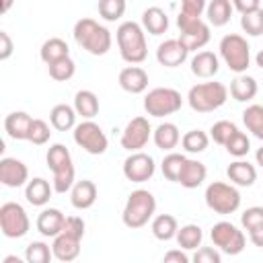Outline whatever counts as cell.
Segmentation results:
<instances>
[{
	"label": "cell",
	"mask_w": 263,
	"mask_h": 263,
	"mask_svg": "<svg viewBox=\"0 0 263 263\" xmlns=\"http://www.w3.org/2000/svg\"><path fill=\"white\" fill-rule=\"evenodd\" d=\"M97 8H99V14H101L105 21L115 23V21H119V18L123 16V12H125V0H99Z\"/></svg>",
	"instance_id": "cell-42"
},
{
	"label": "cell",
	"mask_w": 263,
	"mask_h": 263,
	"mask_svg": "<svg viewBox=\"0 0 263 263\" xmlns=\"http://www.w3.org/2000/svg\"><path fill=\"white\" fill-rule=\"evenodd\" d=\"M255 160H257V164L263 168V146H261V148L255 152Z\"/></svg>",
	"instance_id": "cell-53"
},
{
	"label": "cell",
	"mask_w": 263,
	"mask_h": 263,
	"mask_svg": "<svg viewBox=\"0 0 263 263\" xmlns=\"http://www.w3.org/2000/svg\"><path fill=\"white\" fill-rule=\"evenodd\" d=\"M205 203L216 214H234L240 208V193L234 185H228L224 181H214L205 187Z\"/></svg>",
	"instance_id": "cell-7"
},
{
	"label": "cell",
	"mask_w": 263,
	"mask_h": 263,
	"mask_svg": "<svg viewBox=\"0 0 263 263\" xmlns=\"http://www.w3.org/2000/svg\"><path fill=\"white\" fill-rule=\"evenodd\" d=\"M205 177H208L205 164L199 162V160L187 158L185 164H183V168H181V173H179L177 183H181L185 189H195V187H199L205 181Z\"/></svg>",
	"instance_id": "cell-21"
},
{
	"label": "cell",
	"mask_w": 263,
	"mask_h": 263,
	"mask_svg": "<svg viewBox=\"0 0 263 263\" xmlns=\"http://www.w3.org/2000/svg\"><path fill=\"white\" fill-rule=\"evenodd\" d=\"M97 201V185L90 179L76 181L70 189V203L76 210H88Z\"/></svg>",
	"instance_id": "cell-20"
},
{
	"label": "cell",
	"mask_w": 263,
	"mask_h": 263,
	"mask_svg": "<svg viewBox=\"0 0 263 263\" xmlns=\"http://www.w3.org/2000/svg\"><path fill=\"white\" fill-rule=\"evenodd\" d=\"M232 0H210V4L205 6V14H208V21L210 25L214 27H224L230 16H232Z\"/></svg>",
	"instance_id": "cell-30"
},
{
	"label": "cell",
	"mask_w": 263,
	"mask_h": 263,
	"mask_svg": "<svg viewBox=\"0 0 263 263\" xmlns=\"http://www.w3.org/2000/svg\"><path fill=\"white\" fill-rule=\"evenodd\" d=\"M205 6H208L205 0H181V14L201 18V14L205 12Z\"/></svg>",
	"instance_id": "cell-46"
},
{
	"label": "cell",
	"mask_w": 263,
	"mask_h": 263,
	"mask_svg": "<svg viewBox=\"0 0 263 263\" xmlns=\"http://www.w3.org/2000/svg\"><path fill=\"white\" fill-rule=\"evenodd\" d=\"M33 117L27 111H12L4 117V132L12 140H29Z\"/></svg>",
	"instance_id": "cell-19"
},
{
	"label": "cell",
	"mask_w": 263,
	"mask_h": 263,
	"mask_svg": "<svg viewBox=\"0 0 263 263\" xmlns=\"http://www.w3.org/2000/svg\"><path fill=\"white\" fill-rule=\"evenodd\" d=\"M53 257V251L47 242L43 240H33L27 245V251H25V259L29 263H49Z\"/></svg>",
	"instance_id": "cell-37"
},
{
	"label": "cell",
	"mask_w": 263,
	"mask_h": 263,
	"mask_svg": "<svg viewBox=\"0 0 263 263\" xmlns=\"http://www.w3.org/2000/svg\"><path fill=\"white\" fill-rule=\"evenodd\" d=\"M64 222H66V216H64L58 208H45V210H41V214L37 216L35 226H37V230H39L41 236L53 238V236H58V234L62 232Z\"/></svg>",
	"instance_id": "cell-18"
},
{
	"label": "cell",
	"mask_w": 263,
	"mask_h": 263,
	"mask_svg": "<svg viewBox=\"0 0 263 263\" xmlns=\"http://www.w3.org/2000/svg\"><path fill=\"white\" fill-rule=\"evenodd\" d=\"M224 148H226V152H228L230 156L242 158V156L249 154V150H251V142H249V138H247L245 132L236 129V132L230 136V140L224 144Z\"/></svg>",
	"instance_id": "cell-40"
},
{
	"label": "cell",
	"mask_w": 263,
	"mask_h": 263,
	"mask_svg": "<svg viewBox=\"0 0 263 263\" xmlns=\"http://www.w3.org/2000/svg\"><path fill=\"white\" fill-rule=\"evenodd\" d=\"M210 144V136L201 129H189L183 138H181V146L189 152V154H199L208 148Z\"/></svg>",
	"instance_id": "cell-36"
},
{
	"label": "cell",
	"mask_w": 263,
	"mask_h": 263,
	"mask_svg": "<svg viewBox=\"0 0 263 263\" xmlns=\"http://www.w3.org/2000/svg\"><path fill=\"white\" fill-rule=\"evenodd\" d=\"M117 82H119V86H121L125 92H129V95H140V92H144V90L148 88V72H146L144 68L136 66V64H132V66H127V68H123V70L119 72Z\"/></svg>",
	"instance_id": "cell-17"
},
{
	"label": "cell",
	"mask_w": 263,
	"mask_h": 263,
	"mask_svg": "<svg viewBox=\"0 0 263 263\" xmlns=\"http://www.w3.org/2000/svg\"><path fill=\"white\" fill-rule=\"evenodd\" d=\"M45 160H47V166L51 168V173H55V171H60L64 166L74 164L72 162V154H70V150L64 144H51L47 154H45Z\"/></svg>",
	"instance_id": "cell-34"
},
{
	"label": "cell",
	"mask_w": 263,
	"mask_h": 263,
	"mask_svg": "<svg viewBox=\"0 0 263 263\" xmlns=\"http://www.w3.org/2000/svg\"><path fill=\"white\" fill-rule=\"evenodd\" d=\"M162 261H164V263H189V257H187L181 249H173V251L164 253Z\"/></svg>",
	"instance_id": "cell-50"
},
{
	"label": "cell",
	"mask_w": 263,
	"mask_h": 263,
	"mask_svg": "<svg viewBox=\"0 0 263 263\" xmlns=\"http://www.w3.org/2000/svg\"><path fill=\"white\" fill-rule=\"evenodd\" d=\"M70 55V47H68V43L64 41V39H60V37H51V39H47V41H43V45H41V49H39V58L49 66V64H53V62H58V60H62V58H68Z\"/></svg>",
	"instance_id": "cell-31"
},
{
	"label": "cell",
	"mask_w": 263,
	"mask_h": 263,
	"mask_svg": "<svg viewBox=\"0 0 263 263\" xmlns=\"http://www.w3.org/2000/svg\"><path fill=\"white\" fill-rule=\"evenodd\" d=\"M51 193H53V185H49V181L43 179V177H35V179H31L25 185V197H27V201L31 205H37V208L45 205L49 201Z\"/></svg>",
	"instance_id": "cell-24"
},
{
	"label": "cell",
	"mask_w": 263,
	"mask_h": 263,
	"mask_svg": "<svg viewBox=\"0 0 263 263\" xmlns=\"http://www.w3.org/2000/svg\"><path fill=\"white\" fill-rule=\"evenodd\" d=\"M12 4H14V0H2V6H0V10H2V14H6L10 8H12Z\"/></svg>",
	"instance_id": "cell-52"
},
{
	"label": "cell",
	"mask_w": 263,
	"mask_h": 263,
	"mask_svg": "<svg viewBox=\"0 0 263 263\" xmlns=\"http://www.w3.org/2000/svg\"><path fill=\"white\" fill-rule=\"evenodd\" d=\"M210 236H212L214 247H218L226 255H238V253H242V249L247 245V238H245L242 230H238L232 222L214 224Z\"/></svg>",
	"instance_id": "cell-12"
},
{
	"label": "cell",
	"mask_w": 263,
	"mask_h": 263,
	"mask_svg": "<svg viewBox=\"0 0 263 263\" xmlns=\"http://www.w3.org/2000/svg\"><path fill=\"white\" fill-rule=\"evenodd\" d=\"M183 107V97L179 90L168 88V86H158L148 90L144 97V109L152 117H166L177 113Z\"/></svg>",
	"instance_id": "cell-8"
},
{
	"label": "cell",
	"mask_w": 263,
	"mask_h": 263,
	"mask_svg": "<svg viewBox=\"0 0 263 263\" xmlns=\"http://www.w3.org/2000/svg\"><path fill=\"white\" fill-rule=\"evenodd\" d=\"M249 238H251V242H253L255 247L263 249V226H257V228L249 230Z\"/></svg>",
	"instance_id": "cell-51"
},
{
	"label": "cell",
	"mask_w": 263,
	"mask_h": 263,
	"mask_svg": "<svg viewBox=\"0 0 263 263\" xmlns=\"http://www.w3.org/2000/svg\"><path fill=\"white\" fill-rule=\"evenodd\" d=\"M82 236H84V220L80 216H66L62 232L53 236V242H51L53 257L62 263L74 261L80 255Z\"/></svg>",
	"instance_id": "cell-3"
},
{
	"label": "cell",
	"mask_w": 263,
	"mask_h": 263,
	"mask_svg": "<svg viewBox=\"0 0 263 263\" xmlns=\"http://www.w3.org/2000/svg\"><path fill=\"white\" fill-rule=\"evenodd\" d=\"M47 72H49V76H51L53 80H58V82H66V80H70V78L74 76V72H76V64H74V60L68 55V58H62V60L49 64V66H47Z\"/></svg>",
	"instance_id": "cell-38"
},
{
	"label": "cell",
	"mask_w": 263,
	"mask_h": 263,
	"mask_svg": "<svg viewBox=\"0 0 263 263\" xmlns=\"http://www.w3.org/2000/svg\"><path fill=\"white\" fill-rule=\"evenodd\" d=\"M76 109L66 105V103H60L51 109L49 113V123L53 129L58 132H68V129H74L76 127Z\"/></svg>",
	"instance_id": "cell-27"
},
{
	"label": "cell",
	"mask_w": 263,
	"mask_h": 263,
	"mask_svg": "<svg viewBox=\"0 0 263 263\" xmlns=\"http://www.w3.org/2000/svg\"><path fill=\"white\" fill-rule=\"evenodd\" d=\"M185 160H187V156H183V154H179V152H171V154H166V156L162 158V162H160V171H162V175H164L168 181H175V183H177L179 173H181Z\"/></svg>",
	"instance_id": "cell-39"
},
{
	"label": "cell",
	"mask_w": 263,
	"mask_h": 263,
	"mask_svg": "<svg viewBox=\"0 0 263 263\" xmlns=\"http://www.w3.org/2000/svg\"><path fill=\"white\" fill-rule=\"evenodd\" d=\"M72 35H74V41L84 51H88L90 55H105L111 49V43H113L111 31L107 27L99 25L95 18L76 21Z\"/></svg>",
	"instance_id": "cell-2"
},
{
	"label": "cell",
	"mask_w": 263,
	"mask_h": 263,
	"mask_svg": "<svg viewBox=\"0 0 263 263\" xmlns=\"http://www.w3.org/2000/svg\"><path fill=\"white\" fill-rule=\"evenodd\" d=\"M152 138V127H150V123H148V119L146 117H134L127 125H125V129L121 132V148L123 150H129V152H138V150H142L146 144H148V140Z\"/></svg>",
	"instance_id": "cell-13"
},
{
	"label": "cell",
	"mask_w": 263,
	"mask_h": 263,
	"mask_svg": "<svg viewBox=\"0 0 263 263\" xmlns=\"http://www.w3.org/2000/svg\"><path fill=\"white\" fill-rule=\"evenodd\" d=\"M150 228H152V234L158 240H171V238L177 236L179 224H177V218L175 216H171V214H158V216H154Z\"/></svg>",
	"instance_id": "cell-32"
},
{
	"label": "cell",
	"mask_w": 263,
	"mask_h": 263,
	"mask_svg": "<svg viewBox=\"0 0 263 263\" xmlns=\"http://www.w3.org/2000/svg\"><path fill=\"white\" fill-rule=\"evenodd\" d=\"M142 27L150 35H162L168 29V16H166V12L162 8L150 6V8H146L142 12Z\"/></svg>",
	"instance_id": "cell-26"
},
{
	"label": "cell",
	"mask_w": 263,
	"mask_h": 263,
	"mask_svg": "<svg viewBox=\"0 0 263 263\" xmlns=\"http://www.w3.org/2000/svg\"><path fill=\"white\" fill-rule=\"evenodd\" d=\"M74 109L82 119H92L99 113V97L92 90H78L74 95Z\"/></svg>",
	"instance_id": "cell-29"
},
{
	"label": "cell",
	"mask_w": 263,
	"mask_h": 263,
	"mask_svg": "<svg viewBox=\"0 0 263 263\" xmlns=\"http://www.w3.org/2000/svg\"><path fill=\"white\" fill-rule=\"evenodd\" d=\"M257 90H259L257 80H255L253 76L245 74V72H242V74H236V78L230 82V95H232V99L238 101V103H249V101H253L255 95H257Z\"/></svg>",
	"instance_id": "cell-25"
},
{
	"label": "cell",
	"mask_w": 263,
	"mask_h": 263,
	"mask_svg": "<svg viewBox=\"0 0 263 263\" xmlns=\"http://www.w3.org/2000/svg\"><path fill=\"white\" fill-rule=\"evenodd\" d=\"M152 140H154L156 148H160V150H173L181 142V132H179V127L175 123L164 121V123H160L152 132Z\"/></svg>",
	"instance_id": "cell-28"
},
{
	"label": "cell",
	"mask_w": 263,
	"mask_h": 263,
	"mask_svg": "<svg viewBox=\"0 0 263 263\" xmlns=\"http://www.w3.org/2000/svg\"><path fill=\"white\" fill-rule=\"evenodd\" d=\"M220 70V60L214 51H197L191 58V72L197 78H214Z\"/></svg>",
	"instance_id": "cell-22"
},
{
	"label": "cell",
	"mask_w": 263,
	"mask_h": 263,
	"mask_svg": "<svg viewBox=\"0 0 263 263\" xmlns=\"http://www.w3.org/2000/svg\"><path fill=\"white\" fill-rule=\"evenodd\" d=\"M218 49H220V58L234 74H242L251 66V47L242 35H236V33L224 35L220 39Z\"/></svg>",
	"instance_id": "cell-6"
},
{
	"label": "cell",
	"mask_w": 263,
	"mask_h": 263,
	"mask_svg": "<svg viewBox=\"0 0 263 263\" xmlns=\"http://www.w3.org/2000/svg\"><path fill=\"white\" fill-rule=\"evenodd\" d=\"M4 263H21V259L12 255V257H6V259H4Z\"/></svg>",
	"instance_id": "cell-55"
},
{
	"label": "cell",
	"mask_w": 263,
	"mask_h": 263,
	"mask_svg": "<svg viewBox=\"0 0 263 263\" xmlns=\"http://www.w3.org/2000/svg\"><path fill=\"white\" fill-rule=\"evenodd\" d=\"M187 55H189V51L179 39H166L156 49V60L164 68H177L181 64H185Z\"/></svg>",
	"instance_id": "cell-16"
},
{
	"label": "cell",
	"mask_w": 263,
	"mask_h": 263,
	"mask_svg": "<svg viewBox=\"0 0 263 263\" xmlns=\"http://www.w3.org/2000/svg\"><path fill=\"white\" fill-rule=\"evenodd\" d=\"M154 212H156V199H154V195L148 189H136V191H132L127 195V201H125L121 220H123V224L127 228L136 230V228L146 226L154 218Z\"/></svg>",
	"instance_id": "cell-4"
},
{
	"label": "cell",
	"mask_w": 263,
	"mask_h": 263,
	"mask_svg": "<svg viewBox=\"0 0 263 263\" xmlns=\"http://www.w3.org/2000/svg\"><path fill=\"white\" fill-rule=\"evenodd\" d=\"M177 242L183 251H193L201 245V238H203V232L197 224H185L177 230Z\"/></svg>",
	"instance_id": "cell-33"
},
{
	"label": "cell",
	"mask_w": 263,
	"mask_h": 263,
	"mask_svg": "<svg viewBox=\"0 0 263 263\" xmlns=\"http://www.w3.org/2000/svg\"><path fill=\"white\" fill-rule=\"evenodd\" d=\"M193 261L195 263H220L222 261V255L216 249H212V247H201L193 255Z\"/></svg>",
	"instance_id": "cell-47"
},
{
	"label": "cell",
	"mask_w": 263,
	"mask_h": 263,
	"mask_svg": "<svg viewBox=\"0 0 263 263\" xmlns=\"http://www.w3.org/2000/svg\"><path fill=\"white\" fill-rule=\"evenodd\" d=\"M232 6L240 14H247V12H253V10L261 8V0H232Z\"/></svg>",
	"instance_id": "cell-49"
},
{
	"label": "cell",
	"mask_w": 263,
	"mask_h": 263,
	"mask_svg": "<svg viewBox=\"0 0 263 263\" xmlns=\"http://www.w3.org/2000/svg\"><path fill=\"white\" fill-rule=\"evenodd\" d=\"M156 171L154 158L146 152H132L125 160H123V177L132 183H144L148 179H152Z\"/></svg>",
	"instance_id": "cell-14"
},
{
	"label": "cell",
	"mask_w": 263,
	"mask_h": 263,
	"mask_svg": "<svg viewBox=\"0 0 263 263\" xmlns=\"http://www.w3.org/2000/svg\"><path fill=\"white\" fill-rule=\"evenodd\" d=\"M14 51V45H12V39L6 31H0V60L6 62Z\"/></svg>",
	"instance_id": "cell-48"
},
{
	"label": "cell",
	"mask_w": 263,
	"mask_h": 263,
	"mask_svg": "<svg viewBox=\"0 0 263 263\" xmlns=\"http://www.w3.org/2000/svg\"><path fill=\"white\" fill-rule=\"evenodd\" d=\"M255 64H257V66H259V68L263 70V49H261V51H259V53L255 55Z\"/></svg>",
	"instance_id": "cell-54"
},
{
	"label": "cell",
	"mask_w": 263,
	"mask_h": 263,
	"mask_svg": "<svg viewBox=\"0 0 263 263\" xmlns=\"http://www.w3.org/2000/svg\"><path fill=\"white\" fill-rule=\"evenodd\" d=\"M51 138V129L43 119H33L31 123V132H29V142L35 146H43L47 144Z\"/></svg>",
	"instance_id": "cell-44"
},
{
	"label": "cell",
	"mask_w": 263,
	"mask_h": 263,
	"mask_svg": "<svg viewBox=\"0 0 263 263\" xmlns=\"http://www.w3.org/2000/svg\"><path fill=\"white\" fill-rule=\"evenodd\" d=\"M236 129H238V127H236L232 121H226V119H222V121H216V123L210 127V138H212L216 144L224 146V144L230 140V136H232Z\"/></svg>",
	"instance_id": "cell-43"
},
{
	"label": "cell",
	"mask_w": 263,
	"mask_h": 263,
	"mask_svg": "<svg viewBox=\"0 0 263 263\" xmlns=\"http://www.w3.org/2000/svg\"><path fill=\"white\" fill-rule=\"evenodd\" d=\"M240 27L247 35L259 37L263 35V8H257L253 12H247L240 16Z\"/></svg>",
	"instance_id": "cell-41"
},
{
	"label": "cell",
	"mask_w": 263,
	"mask_h": 263,
	"mask_svg": "<svg viewBox=\"0 0 263 263\" xmlns=\"http://www.w3.org/2000/svg\"><path fill=\"white\" fill-rule=\"evenodd\" d=\"M115 39H117V47H119V55L123 62L127 64H142L148 55V43H146V33L144 27L134 23V21H125L117 27L115 31Z\"/></svg>",
	"instance_id": "cell-1"
},
{
	"label": "cell",
	"mask_w": 263,
	"mask_h": 263,
	"mask_svg": "<svg viewBox=\"0 0 263 263\" xmlns=\"http://www.w3.org/2000/svg\"><path fill=\"white\" fill-rule=\"evenodd\" d=\"M0 183L4 187H23L29 183V168L18 158H2L0 160Z\"/></svg>",
	"instance_id": "cell-15"
},
{
	"label": "cell",
	"mask_w": 263,
	"mask_h": 263,
	"mask_svg": "<svg viewBox=\"0 0 263 263\" xmlns=\"http://www.w3.org/2000/svg\"><path fill=\"white\" fill-rule=\"evenodd\" d=\"M31 228L25 208L16 201H6L0 205V230L6 238H23Z\"/></svg>",
	"instance_id": "cell-11"
},
{
	"label": "cell",
	"mask_w": 263,
	"mask_h": 263,
	"mask_svg": "<svg viewBox=\"0 0 263 263\" xmlns=\"http://www.w3.org/2000/svg\"><path fill=\"white\" fill-rule=\"evenodd\" d=\"M177 27H179V41L187 47V51H197L208 45L210 41V25L203 23L197 16H187L181 14L177 16Z\"/></svg>",
	"instance_id": "cell-9"
},
{
	"label": "cell",
	"mask_w": 263,
	"mask_h": 263,
	"mask_svg": "<svg viewBox=\"0 0 263 263\" xmlns=\"http://www.w3.org/2000/svg\"><path fill=\"white\" fill-rule=\"evenodd\" d=\"M226 177L238 187H251L257 181V168L247 160H234L226 168Z\"/></svg>",
	"instance_id": "cell-23"
},
{
	"label": "cell",
	"mask_w": 263,
	"mask_h": 263,
	"mask_svg": "<svg viewBox=\"0 0 263 263\" xmlns=\"http://www.w3.org/2000/svg\"><path fill=\"white\" fill-rule=\"evenodd\" d=\"M240 224L242 228L249 232L257 226H263V208L261 205H253V208H247L240 216Z\"/></svg>",
	"instance_id": "cell-45"
},
{
	"label": "cell",
	"mask_w": 263,
	"mask_h": 263,
	"mask_svg": "<svg viewBox=\"0 0 263 263\" xmlns=\"http://www.w3.org/2000/svg\"><path fill=\"white\" fill-rule=\"evenodd\" d=\"M74 142H76V146H80L84 152H88L92 156L105 154L107 146H109V140H107L105 132L92 119H84V121L76 123V127H74Z\"/></svg>",
	"instance_id": "cell-10"
},
{
	"label": "cell",
	"mask_w": 263,
	"mask_h": 263,
	"mask_svg": "<svg viewBox=\"0 0 263 263\" xmlns=\"http://www.w3.org/2000/svg\"><path fill=\"white\" fill-rule=\"evenodd\" d=\"M242 121L255 138L263 140V105H249L242 111Z\"/></svg>",
	"instance_id": "cell-35"
},
{
	"label": "cell",
	"mask_w": 263,
	"mask_h": 263,
	"mask_svg": "<svg viewBox=\"0 0 263 263\" xmlns=\"http://www.w3.org/2000/svg\"><path fill=\"white\" fill-rule=\"evenodd\" d=\"M228 99V88L222 82H201L189 88L187 103L197 113H212L220 109Z\"/></svg>",
	"instance_id": "cell-5"
}]
</instances>
